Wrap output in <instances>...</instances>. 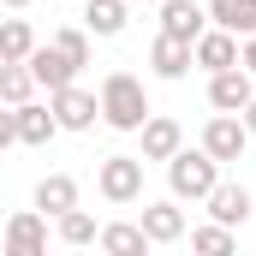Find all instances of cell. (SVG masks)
I'll use <instances>...</instances> for the list:
<instances>
[{"label":"cell","mask_w":256,"mask_h":256,"mask_svg":"<svg viewBox=\"0 0 256 256\" xmlns=\"http://www.w3.org/2000/svg\"><path fill=\"white\" fill-rule=\"evenodd\" d=\"M30 72H36V84H42L48 96H54V90H66V84L78 78V66L66 60L60 48H36V54H30Z\"/></svg>","instance_id":"obj_14"},{"label":"cell","mask_w":256,"mask_h":256,"mask_svg":"<svg viewBox=\"0 0 256 256\" xmlns=\"http://www.w3.org/2000/svg\"><path fill=\"white\" fill-rule=\"evenodd\" d=\"M143 232L155 244H179L185 238V208L179 202H143Z\"/></svg>","instance_id":"obj_13"},{"label":"cell","mask_w":256,"mask_h":256,"mask_svg":"<svg viewBox=\"0 0 256 256\" xmlns=\"http://www.w3.org/2000/svg\"><path fill=\"white\" fill-rule=\"evenodd\" d=\"M30 54H36L30 24H24V18H6V30H0V60H30Z\"/></svg>","instance_id":"obj_22"},{"label":"cell","mask_w":256,"mask_h":256,"mask_svg":"<svg viewBox=\"0 0 256 256\" xmlns=\"http://www.w3.org/2000/svg\"><path fill=\"white\" fill-rule=\"evenodd\" d=\"M12 126H18V143H30V149H42L54 131H66V126H60V114H54V102H48V108H36V102L12 108Z\"/></svg>","instance_id":"obj_10"},{"label":"cell","mask_w":256,"mask_h":256,"mask_svg":"<svg viewBox=\"0 0 256 256\" xmlns=\"http://www.w3.org/2000/svg\"><path fill=\"white\" fill-rule=\"evenodd\" d=\"M161 30H167V36H185V42H196V36L208 30V12H202L196 0H161Z\"/></svg>","instance_id":"obj_12"},{"label":"cell","mask_w":256,"mask_h":256,"mask_svg":"<svg viewBox=\"0 0 256 256\" xmlns=\"http://www.w3.org/2000/svg\"><path fill=\"white\" fill-rule=\"evenodd\" d=\"M244 143H250V126H244L238 114H214V120L202 126V149H208L214 161H238Z\"/></svg>","instance_id":"obj_5"},{"label":"cell","mask_w":256,"mask_h":256,"mask_svg":"<svg viewBox=\"0 0 256 256\" xmlns=\"http://www.w3.org/2000/svg\"><path fill=\"white\" fill-rule=\"evenodd\" d=\"M244 126H250V137H256V102H250V108H244Z\"/></svg>","instance_id":"obj_26"},{"label":"cell","mask_w":256,"mask_h":256,"mask_svg":"<svg viewBox=\"0 0 256 256\" xmlns=\"http://www.w3.org/2000/svg\"><path fill=\"white\" fill-rule=\"evenodd\" d=\"M179 149H185V131H179V120L149 114V126H143V161H173Z\"/></svg>","instance_id":"obj_11"},{"label":"cell","mask_w":256,"mask_h":256,"mask_svg":"<svg viewBox=\"0 0 256 256\" xmlns=\"http://www.w3.org/2000/svg\"><path fill=\"white\" fill-rule=\"evenodd\" d=\"M126 6L131 0H90V6H84L90 36H120V30H126Z\"/></svg>","instance_id":"obj_19"},{"label":"cell","mask_w":256,"mask_h":256,"mask_svg":"<svg viewBox=\"0 0 256 256\" xmlns=\"http://www.w3.org/2000/svg\"><path fill=\"white\" fill-rule=\"evenodd\" d=\"M30 84H36L30 60H6V72H0V96H6L12 108H24V102H30Z\"/></svg>","instance_id":"obj_20"},{"label":"cell","mask_w":256,"mask_h":256,"mask_svg":"<svg viewBox=\"0 0 256 256\" xmlns=\"http://www.w3.org/2000/svg\"><path fill=\"white\" fill-rule=\"evenodd\" d=\"M167 185H173L179 202H208V191L220 185V161L208 149H179L167 161Z\"/></svg>","instance_id":"obj_2"},{"label":"cell","mask_w":256,"mask_h":256,"mask_svg":"<svg viewBox=\"0 0 256 256\" xmlns=\"http://www.w3.org/2000/svg\"><path fill=\"white\" fill-rule=\"evenodd\" d=\"M238 42H244V36H232V30H220V24H214V30H202V36H196V66H202V72L244 66V48H238Z\"/></svg>","instance_id":"obj_7"},{"label":"cell","mask_w":256,"mask_h":256,"mask_svg":"<svg viewBox=\"0 0 256 256\" xmlns=\"http://www.w3.org/2000/svg\"><path fill=\"white\" fill-rule=\"evenodd\" d=\"M102 120H108L114 131H143L149 126L143 78H131V72H108V78H102Z\"/></svg>","instance_id":"obj_1"},{"label":"cell","mask_w":256,"mask_h":256,"mask_svg":"<svg viewBox=\"0 0 256 256\" xmlns=\"http://www.w3.org/2000/svg\"><path fill=\"white\" fill-rule=\"evenodd\" d=\"M6 6H12V12H24V6H30V0H6Z\"/></svg>","instance_id":"obj_27"},{"label":"cell","mask_w":256,"mask_h":256,"mask_svg":"<svg viewBox=\"0 0 256 256\" xmlns=\"http://www.w3.org/2000/svg\"><path fill=\"white\" fill-rule=\"evenodd\" d=\"M42 250H48V220H42V208L12 214V220H6V256H42Z\"/></svg>","instance_id":"obj_6"},{"label":"cell","mask_w":256,"mask_h":256,"mask_svg":"<svg viewBox=\"0 0 256 256\" xmlns=\"http://www.w3.org/2000/svg\"><path fill=\"white\" fill-rule=\"evenodd\" d=\"M36 208L54 214V220H60L66 208H78V179H72V173H48V179L36 185Z\"/></svg>","instance_id":"obj_15"},{"label":"cell","mask_w":256,"mask_h":256,"mask_svg":"<svg viewBox=\"0 0 256 256\" xmlns=\"http://www.w3.org/2000/svg\"><path fill=\"white\" fill-rule=\"evenodd\" d=\"M208 18L232 36H256V0H208Z\"/></svg>","instance_id":"obj_18"},{"label":"cell","mask_w":256,"mask_h":256,"mask_svg":"<svg viewBox=\"0 0 256 256\" xmlns=\"http://www.w3.org/2000/svg\"><path fill=\"white\" fill-rule=\"evenodd\" d=\"M191 250H202V256H226V250H232V226H226V220L196 226V232H191Z\"/></svg>","instance_id":"obj_23"},{"label":"cell","mask_w":256,"mask_h":256,"mask_svg":"<svg viewBox=\"0 0 256 256\" xmlns=\"http://www.w3.org/2000/svg\"><path fill=\"white\" fill-rule=\"evenodd\" d=\"M48 102H54V114H60L66 131H90V126H96V114H102V96H90V90H78V84L54 90Z\"/></svg>","instance_id":"obj_8"},{"label":"cell","mask_w":256,"mask_h":256,"mask_svg":"<svg viewBox=\"0 0 256 256\" xmlns=\"http://www.w3.org/2000/svg\"><path fill=\"white\" fill-rule=\"evenodd\" d=\"M131 6H149V0H131Z\"/></svg>","instance_id":"obj_28"},{"label":"cell","mask_w":256,"mask_h":256,"mask_svg":"<svg viewBox=\"0 0 256 256\" xmlns=\"http://www.w3.org/2000/svg\"><path fill=\"white\" fill-rule=\"evenodd\" d=\"M208 214L226 220V226H244V220H250V191H244V185H214V191H208Z\"/></svg>","instance_id":"obj_16"},{"label":"cell","mask_w":256,"mask_h":256,"mask_svg":"<svg viewBox=\"0 0 256 256\" xmlns=\"http://www.w3.org/2000/svg\"><path fill=\"white\" fill-rule=\"evenodd\" d=\"M244 66L256 72V36H244Z\"/></svg>","instance_id":"obj_25"},{"label":"cell","mask_w":256,"mask_h":256,"mask_svg":"<svg viewBox=\"0 0 256 256\" xmlns=\"http://www.w3.org/2000/svg\"><path fill=\"white\" fill-rule=\"evenodd\" d=\"M96 185L108 202H137L143 196V155H108L96 167Z\"/></svg>","instance_id":"obj_3"},{"label":"cell","mask_w":256,"mask_h":256,"mask_svg":"<svg viewBox=\"0 0 256 256\" xmlns=\"http://www.w3.org/2000/svg\"><path fill=\"white\" fill-rule=\"evenodd\" d=\"M54 48L84 72V66H90V24H84V30H60V36H54Z\"/></svg>","instance_id":"obj_24"},{"label":"cell","mask_w":256,"mask_h":256,"mask_svg":"<svg viewBox=\"0 0 256 256\" xmlns=\"http://www.w3.org/2000/svg\"><path fill=\"white\" fill-rule=\"evenodd\" d=\"M149 244H155V238L143 232V220H137V226H131V220H114V226H102V250H108V256H143Z\"/></svg>","instance_id":"obj_17"},{"label":"cell","mask_w":256,"mask_h":256,"mask_svg":"<svg viewBox=\"0 0 256 256\" xmlns=\"http://www.w3.org/2000/svg\"><path fill=\"white\" fill-rule=\"evenodd\" d=\"M149 66H155V78H185L196 66V42H185V36H155L149 42Z\"/></svg>","instance_id":"obj_9"},{"label":"cell","mask_w":256,"mask_h":256,"mask_svg":"<svg viewBox=\"0 0 256 256\" xmlns=\"http://www.w3.org/2000/svg\"><path fill=\"white\" fill-rule=\"evenodd\" d=\"M256 72L250 66H226V72H208V102H214V114H244L256 102Z\"/></svg>","instance_id":"obj_4"},{"label":"cell","mask_w":256,"mask_h":256,"mask_svg":"<svg viewBox=\"0 0 256 256\" xmlns=\"http://www.w3.org/2000/svg\"><path fill=\"white\" fill-rule=\"evenodd\" d=\"M60 238L78 250V244H102V226H96V214H84V208H66L60 214Z\"/></svg>","instance_id":"obj_21"}]
</instances>
